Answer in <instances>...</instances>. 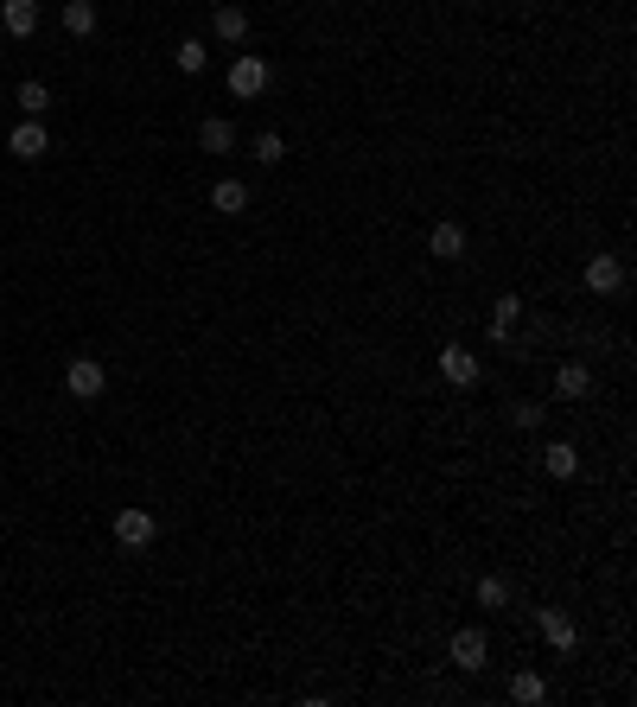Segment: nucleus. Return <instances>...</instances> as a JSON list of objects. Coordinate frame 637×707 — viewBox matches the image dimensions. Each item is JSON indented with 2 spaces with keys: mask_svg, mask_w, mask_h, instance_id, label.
Returning a JSON list of instances; mask_svg holds the SVG:
<instances>
[{
  "mask_svg": "<svg viewBox=\"0 0 637 707\" xmlns=\"http://www.w3.org/2000/svg\"><path fill=\"white\" fill-rule=\"evenodd\" d=\"M446 663H453V669H466V676H478V669L491 663V637L478 631V625L453 631V637H446Z\"/></svg>",
  "mask_w": 637,
  "mask_h": 707,
  "instance_id": "1",
  "label": "nucleus"
},
{
  "mask_svg": "<svg viewBox=\"0 0 637 707\" xmlns=\"http://www.w3.org/2000/svg\"><path fill=\"white\" fill-rule=\"evenodd\" d=\"M64 389H71V402H102V389H109V370H102V357H71V370H64Z\"/></svg>",
  "mask_w": 637,
  "mask_h": 707,
  "instance_id": "2",
  "label": "nucleus"
},
{
  "mask_svg": "<svg viewBox=\"0 0 637 707\" xmlns=\"http://www.w3.org/2000/svg\"><path fill=\"white\" fill-rule=\"evenodd\" d=\"M153 536H160V516H153V510H115V542H122L128 555L153 548Z\"/></svg>",
  "mask_w": 637,
  "mask_h": 707,
  "instance_id": "3",
  "label": "nucleus"
},
{
  "mask_svg": "<svg viewBox=\"0 0 637 707\" xmlns=\"http://www.w3.org/2000/svg\"><path fill=\"white\" fill-rule=\"evenodd\" d=\"M580 281H587V293H599V300H612V293H625V262H618V255H587Z\"/></svg>",
  "mask_w": 637,
  "mask_h": 707,
  "instance_id": "4",
  "label": "nucleus"
},
{
  "mask_svg": "<svg viewBox=\"0 0 637 707\" xmlns=\"http://www.w3.org/2000/svg\"><path fill=\"white\" fill-rule=\"evenodd\" d=\"M223 83H230V96H243V102H255V96L268 90V64L255 58V51H243V58L230 64V77H223Z\"/></svg>",
  "mask_w": 637,
  "mask_h": 707,
  "instance_id": "5",
  "label": "nucleus"
},
{
  "mask_svg": "<svg viewBox=\"0 0 637 707\" xmlns=\"http://www.w3.org/2000/svg\"><path fill=\"white\" fill-rule=\"evenodd\" d=\"M440 376H446L453 389H478V376H485V364H478V357L466 351V344H446V351H440Z\"/></svg>",
  "mask_w": 637,
  "mask_h": 707,
  "instance_id": "6",
  "label": "nucleus"
},
{
  "mask_svg": "<svg viewBox=\"0 0 637 707\" xmlns=\"http://www.w3.org/2000/svg\"><path fill=\"white\" fill-rule=\"evenodd\" d=\"M536 631H542V644L555 650V657H574V644H580V625H574L567 612H555V606H548V612L536 618Z\"/></svg>",
  "mask_w": 637,
  "mask_h": 707,
  "instance_id": "7",
  "label": "nucleus"
},
{
  "mask_svg": "<svg viewBox=\"0 0 637 707\" xmlns=\"http://www.w3.org/2000/svg\"><path fill=\"white\" fill-rule=\"evenodd\" d=\"M7 147H13V160H45V153H51V134H45V122H32V115H26V122L7 134Z\"/></svg>",
  "mask_w": 637,
  "mask_h": 707,
  "instance_id": "8",
  "label": "nucleus"
},
{
  "mask_svg": "<svg viewBox=\"0 0 637 707\" xmlns=\"http://www.w3.org/2000/svg\"><path fill=\"white\" fill-rule=\"evenodd\" d=\"M0 26H7L13 39H32V32H39V0H0Z\"/></svg>",
  "mask_w": 637,
  "mask_h": 707,
  "instance_id": "9",
  "label": "nucleus"
},
{
  "mask_svg": "<svg viewBox=\"0 0 637 707\" xmlns=\"http://www.w3.org/2000/svg\"><path fill=\"white\" fill-rule=\"evenodd\" d=\"M249 204H255V198H249V185H243V179H217V185H211V211H223V217H243Z\"/></svg>",
  "mask_w": 637,
  "mask_h": 707,
  "instance_id": "10",
  "label": "nucleus"
},
{
  "mask_svg": "<svg viewBox=\"0 0 637 707\" xmlns=\"http://www.w3.org/2000/svg\"><path fill=\"white\" fill-rule=\"evenodd\" d=\"M555 395H561V402H587V395H593V370L587 364H561L555 370Z\"/></svg>",
  "mask_w": 637,
  "mask_h": 707,
  "instance_id": "11",
  "label": "nucleus"
},
{
  "mask_svg": "<svg viewBox=\"0 0 637 707\" xmlns=\"http://www.w3.org/2000/svg\"><path fill=\"white\" fill-rule=\"evenodd\" d=\"M427 249H434L440 262H459V255H466V230L446 217V223H434V230H427Z\"/></svg>",
  "mask_w": 637,
  "mask_h": 707,
  "instance_id": "12",
  "label": "nucleus"
},
{
  "mask_svg": "<svg viewBox=\"0 0 637 707\" xmlns=\"http://www.w3.org/2000/svg\"><path fill=\"white\" fill-rule=\"evenodd\" d=\"M198 147H204V153H236V122L204 115V122H198Z\"/></svg>",
  "mask_w": 637,
  "mask_h": 707,
  "instance_id": "13",
  "label": "nucleus"
},
{
  "mask_svg": "<svg viewBox=\"0 0 637 707\" xmlns=\"http://www.w3.org/2000/svg\"><path fill=\"white\" fill-rule=\"evenodd\" d=\"M211 32H217L223 45H243V39H249V13H243V7H230V0H223V7L211 13Z\"/></svg>",
  "mask_w": 637,
  "mask_h": 707,
  "instance_id": "14",
  "label": "nucleus"
},
{
  "mask_svg": "<svg viewBox=\"0 0 637 707\" xmlns=\"http://www.w3.org/2000/svg\"><path fill=\"white\" fill-rule=\"evenodd\" d=\"M64 32H71V39H90L96 32V0H64Z\"/></svg>",
  "mask_w": 637,
  "mask_h": 707,
  "instance_id": "15",
  "label": "nucleus"
},
{
  "mask_svg": "<svg viewBox=\"0 0 637 707\" xmlns=\"http://www.w3.org/2000/svg\"><path fill=\"white\" fill-rule=\"evenodd\" d=\"M542 465H548V478H574V472H580V453H574V446H567V440H548Z\"/></svg>",
  "mask_w": 637,
  "mask_h": 707,
  "instance_id": "16",
  "label": "nucleus"
},
{
  "mask_svg": "<svg viewBox=\"0 0 637 707\" xmlns=\"http://www.w3.org/2000/svg\"><path fill=\"white\" fill-rule=\"evenodd\" d=\"M13 102H20V115H32V122H39V115L51 109V90H45V83H39V77H26V83H20V90H13Z\"/></svg>",
  "mask_w": 637,
  "mask_h": 707,
  "instance_id": "17",
  "label": "nucleus"
},
{
  "mask_svg": "<svg viewBox=\"0 0 637 707\" xmlns=\"http://www.w3.org/2000/svg\"><path fill=\"white\" fill-rule=\"evenodd\" d=\"M510 701L516 707H536V701H548V682L536 676V669H523V676H510Z\"/></svg>",
  "mask_w": 637,
  "mask_h": 707,
  "instance_id": "18",
  "label": "nucleus"
},
{
  "mask_svg": "<svg viewBox=\"0 0 637 707\" xmlns=\"http://www.w3.org/2000/svg\"><path fill=\"white\" fill-rule=\"evenodd\" d=\"M172 64H179L185 77H198L204 64H211V51H204V39H179V51H172Z\"/></svg>",
  "mask_w": 637,
  "mask_h": 707,
  "instance_id": "19",
  "label": "nucleus"
},
{
  "mask_svg": "<svg viewBox=\"0 0 637 707\" xmlns=\"http://www.w3.org/2000/svg\"><path fill=\"white\" fill-rule=\"evenodd\" d=\"M249 153H255V160H262V166H281V160H287V141H281V134H274V128H262V134H255V141H249Z\"/></svg>",
  "mask_w": 637,
  "mask_h": 707,
  "instance_id": "20",
  "label": "nucleus"
},
{
  "mask_svg": "<svg viewBox=\"0 0 637 707\" xmlns=\"http://www.w3.org/2000/svg\"><path fill=\"white\" fill-rule=\"evenodd\" d=\"M478 606H485V612H504V606H510L504 574H485V580H478Z\"/></svg>",
  "mask_w": 637,
  "mask_h": 707,
  "instance_id": "21",
  "label": "nucleus"
},
{
  "mask_svg": "<svg viewBox=\"0 0 637 707\" xmlns=\"http://www.w3.org/2000/svg\"><path fill=\"white\" fill-rule=\"evenodd\" d=\"M510 421H516V427H542V402H516Z\"/></svg>",
  "mask_w": 637,
  "mask_h": 707,
  "instance_id": "22",
  "label": "nucleus"
}]
</instances>
